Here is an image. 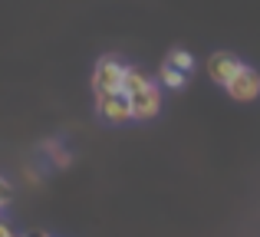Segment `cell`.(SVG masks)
Wrapping results in <instances>:
<instances>
[{"instance_id": "cell-1", "label": "cell", "mask_w": 260, "mask_h": 237, "mask_svg": "<svg viewBox=\"0 0 260 237\" xmlns=\"http://www.w3.org/2000/svg\"><path fill=\"white\" fill-rule=\"evenodd\" d=\"M125 70H128V66L122 63V59L102 56L99 63H95V70H92V92H95V99L125 89Z\"/></svg>"}, {"instance_id": "cell-2", "label": "cell", "mask_w": 260, "mask_h": 237, "mask_svg": "<svg viewBox=\"0 0 260 237\" xmlns=\"http://www.w3.org/2000/svg\"><path fill=\"white\" fill-rule=\"evenodd\" d=\"M95 112H99V119L112 122V125H125V122H132V119H135V112H132V99H128L125 92L99 96V99H95Z\"/></svg>"}, {"instance_id": "cell-3", "label": "cell", "mask_w": 260, "mask_h": 237, "mask_svg": "<svg viewBox=\"0 0 260 237\" xmlns=\"http://www.w3.org/2000/svg\"><path fill=\"white\" fill-rule=\"evenodd\" d=\"M244 66H247V63H241L234 53H211V59H208V76L214 79V86H224V89H228V86L241 76Z\"/></svg>"}, {"instance_id": "cell-4", "label": "cell", "mask_w": 260, "mask_h": 237, "mask_svg": "<svg viewBox=\"0 0 260 237\" xmlns=\"http://www.w3.org/2000/svg\"><path fill=\"white\" fill-rule=\"evenodd\" d=\"M228 96L234 99V103H254V99L260 96V73L254 70V66H244L241 76L228 86Z\"/></svg>"}, {"instance_id": "cell-5", "label": "cell", "mask_w": 260, "mask_h": 237, "mask_svg": "<svg viewBox=\"0 0 260 237\" xmlns=\"http://www.w3.org/2000/svg\"><path fill=\"white\" fill-rule=\"evenodd\" d=\"M132 99V112H135V119H155L161 112V86L158 83H152L148 89H142V92H135V96H128Z\"/></svg>"}, {"instance_id": "cell-6", "label": "cell", "mask_w": 260, "mask_h": 237, "mask_svg": "<svg viewBox=\"0 0 260 237\" xmlns=\"http://www.w3.org/2000/svg\"><path fill=\"white\" fill-rule=\"evenodd\" d=\"M152 83H155V79L148 76V73H142L139 66H128V70H125V89H122V92H125V96H135V92L148 89Z\"/></svg>"}, {"instance_id": "cell-7", "label": "cell", "mask_w": 260, "mask_h": 237, "mask_svg": "<svg viewBox=\"0 0 260 237\" xmlns=\"http://www.w3.org/2000/svg\"><path fill=\"white\" fill-rule=\"evenodd\" d=\"M188 79H191V76L178 73L175 66H168V63H161V66H158V86H165V89H181Z\"/></svg>"}, {"instance_id": "cell-8", "label": "cell", "mask_w": 260, "mask_h": 237, "mask_svg": "<svg viewBox=\"0 0 260 237\" xmlns=\"http://www.w3.org/2000/svg\"><path fill=\"white\" fill-rule=\"evenodd\" d=\"M165 63H168V66H175L178 73H184V76H191V73H194V56H191L188 50H181V46H175V50L168 53Z\"/></svg>"}, {"instance_id": "cell-9", "label": "cell", "mask_w": 260, "mask_h": 237, "mask_svg": "<svg viewBox=\"0 0 260 237\" xmlns=\"http://www.w3.org/2000/svg\"><path fill=\"white\" fill-rule=\"evenodd\" d=\"M10 198H13V188H10V181H7V178H0V211L7 208V201H10Z\"/></svg>"}, {"instance_id": "cell-10", "label": "cell", "mask_w": 260, "mask_h": 237, "mask_svg": "<svg viewBox=\"0 0 260 237\" xmlns=\"http://www.w3.org/2000/svg\"><path fill=\"white\" fill-rule=\"evenodd\" d=\"M50 155H53V161H56V165H63V168L70 165V155H66V152H63L59 145H56V148H50Z\"/></svg>"}, {"instance_id": "cell-11", "label": "cell", "mask_w": 260, "mask_h": 237, "mask_svg": "<svg viewBox=\"0 0 260 237\" xmlns=\"http://www.w3.org/2000/svg\"><path fill=\"white\" fill-rule=\"evenodd\" d=\"M0 237H17V234H13V231H10V224H7V221H4V218H0Z\"/></svg>"}]
</instances>
